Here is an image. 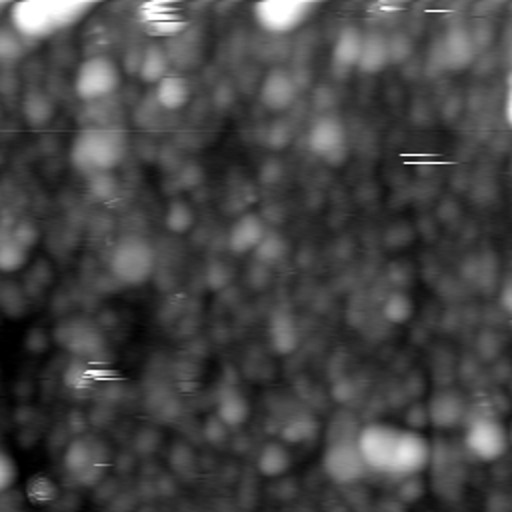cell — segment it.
<instances>
[{"mask_svg":"<svg viewBox=\"0 0 512 512\" xmlns=\"http://www.w3.org/2000/svg\"><path fill=\"white\" fill-rule=\"evenodd\" d=\"M92 2L78 0H26L10 6V26L24 40H44L78 24Z\"/></svg>","mask_w":512,"mask_h":512,"instance_id":"cell-1","label":"cell"},{"mask_svg":"<svg viewBox=\"0 0 512 512\" xmlns=\"http://www.w3.org/2000/svg\"><path fill=\"white\" fill-rule=\"evenodd\" d=\"M128 152V136L118 126L82 128L70 146L72 166L88 178L106 176L122 164Z\"/></svg>","mask_w":512,"mask_h":512,"instance_id":"cell-2","label":"cell"},{"mask_svg":"<svg viewBox=\"0 0 512 512\" xmlns=\"http://www.w3.org/2000/svg\"><path fill=\"white\" fill-rule=\"evenodd\" d=\"M154 268L156 252L144 236H122L110 250L108 270L124 286H142L152 278Z\"/></svg>","mask_w":512,"mask_h":512,"instance_id":"cell-3","label":"cell"},{"mask_svg":"<svg viewBox=\"0 0 512 512\" xmlns=\"http://www.w3.org/2000/svg\"><path fill=\"white\" fill-rule=\"evenodd\" d=\"M122 74L118 64L108 56L86 58L74 74V94L82 102L104 100L120 88Z\"/></svg>","mask_w":512,"mask_h":512,"instance_id":"cell-4","label":"cell"},{"mask_svg":"<svg viewBox=\"0 0 512 512\" xmlns=\"http://www.w3.org/2000/svg\"><path fill=\"white\" fill-rule=\"evenodd\" d=\"M308 148L314 156L324 160L332 168L346 164L350 146L344 122L336 114L318 116L308 128Z\"/></svg>","mask_w":512,"mask_h":512,"instance_id":"cell-5","label":"cell"},{"mask_svg":"<svg viewBox=\"0 0 512 512\" xmlns=\"http://www.w3.org/2000/svg\"><path fill=\"white\" fill-rule=\"evenodd\" d=\"M314 4L304 0H264L254 4V18L268 34L298 30L312 14Z\"/></svg>","mask_w":512,"mask_h":512,"instance_id":"cell-6","label":"cell"},{"mask_svg":"<svg viewBox=\"0 0 512 512\" xmlns=\"http://www.w3.org/2000/svg\"><path fill=\"white\" fill-rule=\"evenodd\" d=\"M430 458V442L420 432L400 430L386 474L400 480L408 476H418L430 464Z\"/></svg>","mask_w":512,"mask_h":512,"instance_id":"cell-7","label":"cell"},{"mask_svg":"<svg viewBox=\"0 0 512 512\" xmlns=\"http://www.w3.org/2000/svg\"><path fill=\"white\" fill-rule=\"evenodd\" d=\"M398 434H400L398 428L382 422H374L358 430L354 442L368 470L382 472V474L388 472Z\"/></svg>","mask_w":512,"mask_h":512,"instance_id":"cell-8","label":"cell"},{"mask_svg":"<svg viewBox=\"0 0 512 512\" xmlns=\"http://www.w3.org/2000/svg\"><path fill=\"white\" fill-rule=\"evenodd\" d=\"M464 444L476 460L494 462L504 456L508 448V434L496 418L480 416L466 428Z\"/></svg>","mask_w":512,"mask_h":512,"instance_id":"cell-9","label":"cell"},{"mask_svg":"<svg viewBox=\"0 0 512 512\" xmlns=\"http://www.w3.org/2000/svg\"><path fill=\"white\" fill-rule=\"evenodd\" d=\"M322 468L338 484H354L370 472L354 440L328 442L322 454Z\"/></svg>","mask_w":512,"mask_h":512,"instance_id":"cell-10","label":"cell"},{"mask_svg":"<svg viewBox=\"0 0 512 512\" xmlns=\"http://www.w3.org/2000/svg\"><path fill=\"white\" fill-rule=\"evenodd\" d=\"M106 458L108 454L102 444L90 438H76L68 444L62 462L70 476L90 482L106 466Z\"/></svg>","mask_w":512,"mask_h":512,"instance_id":"cell-11","label":"cell"},{"mask_svg":"<svg viewBox=\"0 0 512 512\" xmlns=\"http://www.w3.org/2000/svg\"><path fill=\"white\" fill-rule=\"evenodd\" d=\"M38 240L32 222H18L14 228L0 232V272H16L28 262V254Z\"/></svg>","mask_w":512,"mask_h":512,"instance_id":"cell-12","label":"cell"},{"mask_svg":"<svg viewBox=\"0 0 512 512\" xmlns=\"http://www.w3.org/2000/svg\"><path fill=\"white\" fill-rule=\"evenodd\" d=\"M476 46L470 34V26L452 24L438 42V58L446 70L460 72L468 68L476 58Z\"/></svg>","mask_w":512,"mask_h":512,"instance_id":"cell-13","label":"cell"},{"mask_svg":"<svg viewBox=\"0 0 512 512\" xmlns=\"http://www.w3.org/2000/svg\"><path fill=\"white\" fill-rule=\"evenodd\" d=\"M298 98V84L286 68H272L264 74L258 90L260 104L270 112L288 110Z\"/></svg>","mask_w":512,"mask_h":512,"instance_id":"cell-14","label":"cell"},{"mask_svg":"<svg viewBox=\"0 0 512 512\" xmlns=\"http://www.w3.org/2000/svg\"><path fill=\"white\" fill-rule=\"evenodd\" d=\"M428 412V424H432L438 430L456 428L464 416H466V400L464 396L454 388H442L432 394V398L426 404Z\"/></svg>","mask_w":512,"mask_h":512,"instance_id":"cell-15","label":"cell"},{"mask_svg":"<svg viewBox=\"0 0 512 512\" xmlns=\"http://www.w3.org/2000/svg\"><path fill=\"white\" fill-rule=\"evenodd\" d=\"M266 232L268 228L264 218L256 212H246L232 222L226 242L230 252L248 254V252H254V248L260 244Z\"/></svg>","mask_w":512,"mask_h":512,"instance_id":"cell-16","label":"cell"},{"mask_svg":"<svg viewBox=\"0 0 512 512\" xmlns=\"http://www.w3.org/2000/svg\"><path fill=\"white\" fill-rule=\"evenodd\" d=\"M362 40H364L362 28H358L354 24H346L340 28V32L332 44V54H330V62L336 72L346 74L352 68H356L360 50H362Z\"/></svg>","mask_w":512,"mask_h":512,"instance_id":"cell-17","label":"cell"},{"mask_svg":"<svg viewBox=\"0 0 512 512\" xmlns=\"http://www.w3.org/2000/svg\"><path fill=\"white\" fill-rule=\"evenodd\" d=\"M140 18L152 30L150 34L176 38L184 32L186 20L176 12V8L168 2H150L140 8Z\"/></svg>","mask_w":512,"mask_h":512,"instance_id":"cell-18","label":"cell"},{"mask_svg":"<svg viewBox=\"0 0 512 512\" xmlns=\"http://www.w3.org/2000/svg\"><path fill=\"white\" fill-rule=\"evenodd\" d=\"M386 66H390V54H388V36L380 30L364 32L360 58L356 64V70L362 74H380Z\"/></svg>","mask_w":512,"mask_h":512,"instance_id":"cell-19","label":"cell"},{"mask_svg":"<svg viewBox=\"0 0 512 512\" xmlns=\"http://www.w3.org/2000/svg\"><path fill=\"white\" fill-rule=\"evenodd\" d=\"M192 98L190 82L180 74H168L154 86V102L164 112L182 110Z\"/></svg>","mask_w":512,"mask_h":512,"instance_id":"cell-20","label":"cell"},{"mask_svg":"<svg viewBox=\"0 0 512 512\" xmlns=\"http://www.w3.org/2000/svg\"><path fill=\"white\" fill-rule=\"evenodd\" d=\"M170 64L172 62L166 52V46H162L160 42H152L142 50L140 60L136 64V74L142 82L158 84L164 76L170 74Z\"/></svg>","mask_w":512,"mask_h":512,"instance_id":"cell-21","label":"cell"},{"mask_svg":"<svg viewBox=\"0 0 512 512\" xmlns=\"http://www.w3.org/2000/svg\"><path fill=\"white\" fill-rule=\"evenodd\" d=\"M56 114V106L52 98L44 90H30L22 98V116L28 126L44 128L52 122Z\"/></svg>","mask_w":512,"mask_h":512,"instance_id":"cell-22","label":"cell"},{"mask_svg":"<svg viewBox=\"0 0 512 512\" xmlns=\"http://www.w3.org/2000/svg\"><path fill=\"white\" fill-rule=\"evenodd\" d=\"M292 464V456L286 448V444L282 442H266L256 458V466L260 470L262 476L268 478H276L282 476Z\"/></svg>","mask_w":512,"mask_h":512,"instance_id":"cell-23","label":"cell"},{"mask_svg":"<svg viewBox=\"0 0 512 512\" xmlns=\"http://www.w3.org/2000/svg\"><path fill=\"white\" fill-rule=\"evenodd\" d=\"M250 404L244 394H240L236 388L222 390L218 398V420L224 426H238L248 420Z\"/></svg>","mask_w":512,"mask_h":512,"instance_id":"cell-24","label":"cell"},{"mask_svg":"<svg viewBox=\"0 0 512 512\" xmlns=\"http://www.w3.org/2000/svg\"><path fill=\"white\" fill-rule=\"evenodd\" d=\"M270 344L280 354H290L298 346V330L286 312L274 314L270 322Z\"/></svg>","mask_w":512,"mask_h":512,"instance_id":"cell-25","label":"cell"},{"mask_svg":"<svg viewBox=\"0 0 512 512\" xmlns=\"http://www.w3.org/2000/svg\"><path fill=\"white\" fill-rule=\"evenodd\" d=\"M288 254V240L280 232L268 230L260 244L254 248V258L264 266H276Z\"/></svg>","mask_w":512,"mask_h":512,"instance_id":"cell-26","label":"cell"},{"mask_svg":"<svg viewBox=\"0 0 512 512\" xmlns=\"http://www.w3.org/2000/svg\"><path fill=\"white\" fill-rule=\"evenodd\" d=\"M318 424L310 414H296L284 422L280 428V436L286 444H302L316 436Z\"/></svg>","mask_w":512,"mask_h":512,"instance_id":"cell-27","label":"cell"},{"mask_svg":"<svg viewBox=\"0 0 512 512\" xmlns=\"http://www.w3.org/2000/svg\"><path fill=\"white\" fill-rule=\"evenodd\" d=\"M412 314H414L412 298L402 290H394L382 302V316L392 324H404L412 318Z\"/></svg>","mask_w":512,"mask_h":512,"instance_id":"cell-28","label":"cell"},{"mask_svg":"<svg viewBox=\"0 0 512 512\" xmlns=\"http://www.w3.org/2000/svg\"><path fill=\"white\" fill-rule=\"evenodd\" d=\"M194 222H196V214H194L192 206L188 202H182V200L172 202L166 210V216H164L166 228L174 234H186L188 230H192Z\"/></svg>","mask_w":512,"mask_h":512,"instance_id":"cell-29","label":"cell"},{"mask_svg":"<svg viewBox=\"0 0 512 512\" xmlns=\"http://www.w3.org/2000/svg\"><path fill=\"white\" fill-rule=\"evenodd\" d=\"M26 496L30 502H34L38 506H46V504H52L54 500H58V486L50 476L36 474L26 484Z\"/></svg>","mask_w":512,"mask_h":512,"instance_id":"cell-30","label":"cell"},{"mask_svg":"<svg viewBox=\"0 0 512 512\" xmlns=\"http://www.w3.org/2000/svg\"><path fill=\"white\" fill-rule=\"evenodd\" d=\"M22 36L12 28V26H2L0 28V60L12 62L22 56L24 44Z\"/></svg>","mask_w":512,"mask_h":512,"instance_id":"cell-31","label":"cell"},{"mask_svg":"<svg viewBox=\"0 0 512 512\" xmlns=\"http://www.w3.org/2000/svg\"><path fill=\"white\" fill-rule=\"evenodd\" d=\"M98 334L90 330L88 326H68V336H66V346L74 350L76 354L80 352H92L90 346H98Z\"/></svg>","mask_w":512,"mask_h":512,"instance_id":"cell-32","label":"cell"},{"mask_svg":"<svg viewBox=\"0 0 512 512\" xmlns=\"http://www.w3.org/2000/svg\"><path fill=\"white\" fill-rule=\"evenodd\" d=\"M388 54H390V64L394 62H404L412 54V40L406 32H394L388 36Z\"/></svg>","mask_w":512,"mask_h":512,"instance_id":"cell-33","label":"cell"},{"mask_svg":"<svg viewBox=\"0 0 512 512\" xmlns=\"http://www.w3.org/2000/svg\"><path fill=\"white\" fill-rule=\"evenodd\" d=\"M292 140V126L286 120H276L266 132V144L274 150H282Z\"/></svg>","mask_w":512,"mask_h":512,"instance_id":"cell-34","label":"cell"},{"mask_svg":"<svg viewBox=\"0 0 512 512\" xmlns=\"http://www.w3.org/2000/svg\"><path fill=\"white\" fill-rule=\"evenodd\" d=\"M18 476V470H16V464L12 462V458L4 452H0V496L14 484Z\"/></svg>","mask_w":512,"mask_h":512,"instance_id":"cell-35","label":"cell"},{"mask_svg":"<svg viewBox=\"0 0 512 512\" xmlns=\"http://www.w3.org/2000/svg\"><path fill=\"white\" fill-rule=\"evenodd\" d=\"M422 494H424V486H422L420 478H416V476L402 478V482H400V490H398V496H400L404 502H416Z\"/></svg>","mask_w":512,"mask_h":512,"instance_id":"cell-36","label":"cell"},{"mask_svg":"<svg viewBox=\"0 0 512 512\" xmlns=\"http://www.w3.org/2000/svg\"><path fill=\"white\" fill-rule=\"evenodd\" d=\"M406 422L412 426V430H420L422 426H426L428 424V412H426V406H422V404H416V406H412L410 408V412H408V416H406Z\"/></svg>","mask_w":512,"mask_h":512,"instance_id":"cell-37","label":"cell"},{"mask_svg":"<svg viewBox=\"0 0 512 512\" xmlns=\"http://www.w3.org/2000/svg\"><path fill=\"white\" fill-rule=\"evenodd\" d=\"M502 308H504L506 312H510V310H512V306H510V284H506V286H504V294H502Z\"/></svg>","mask_w":512,"mask_h":512,"instance_id":"cell-38","label":"cell"},{"mask_svg":"<svg viewBox=\"0 0 512 512\" xmlns=\"http://www.w3.org/2000/svg\"><path fill=\"white\" fill-rule=\"evenodd\" d=\"M6 8H10V6H8V4H6V2H0V14H2V12H4V10H6Z\"/></svg>","mask_w":512,"mask_h":512,"instance_id":"cell-39","label":"cell"},{"mask_svg":"<svg viewBox=\"0 0 512 512\" xmlns=\"http://www.w3.org/2000/svg\"><path fill=\"white\" fill-rule=\"evenodd\" d=\"M0 196H2V192H0Z\"/></svg>","mask_w":512,"mask_h":512,"instance_id":"cell-40","label":"cell"}]
</instances>
